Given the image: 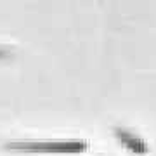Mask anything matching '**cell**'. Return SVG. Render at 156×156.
Here are the masks:
<instances>
[{"label": "cell", "mask_w": 156, "mask_h": 156, "mask_svg": "<svg viewBox=\"0 0 156 156\" xmlns=\"http://www.w3.org/2000/svg\"><path fill=\"white\" fill-rule=\"evenodd\" d=\"M7 149L16 153H52V154H78L89 149L87 140H16L7 142Z\"/></svg>", "instance_id": "cell-1"}, {"label": "cell", "mask_w": 156, "mask_h": 156, "mask_svg": "<svg viewBox=\"0 0 156 156\" xmlns=\"http://www.w3.org/2000/svg\"><path fill=\"white\" fill-rule=\"evenodd\" d=\"M115 137H116L123 146H127V149H130L132 153L135 154H146L147 153V144H146L144 140L137 137L135 134L132 132H128L125 128H115Z\"/></svg>", "instance_id": "cell-2"}, {"label": "cell", "mask_w": 156, "mask_h": 156, "mask_svg": "<svg viewBox=\"0 0 156 156\" xmlns=\"http://www.w3.org/2000/svg\"><path fill=\"white\" fill-rule=\"evenodd\" d=\"M4 57H9V52H7V50H2V49H0V59H4Z\"/></svg>", "instance_id": "cell-3"}]
</instances>
